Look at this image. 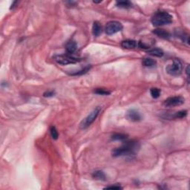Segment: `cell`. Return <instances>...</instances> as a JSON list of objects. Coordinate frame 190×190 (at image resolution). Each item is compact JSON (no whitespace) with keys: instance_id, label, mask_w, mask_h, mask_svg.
Returning <instances> with one entry per match:
<instances>
[{"instance_id":"9","label":"cell","mask_w":190,"mask_h":190,"mask_svg":"<svg viewBox=\"0 0 190 190\" xmlns=\"http://www.w3.org/2000/svg\"><path fill=\"white\" fill-rule=\"evenodd\" d=\"M155 43L153 39H149V40H142L137 43V46L142 49H149Z\"/></svg>"},{"instance_id":"6","label":"cell","mask_w":190,"mask_h":190,"mask_svg":"<svg viewBox=\"0 0 190 190\" xmlns=\"http://www.w3.org/2000/svg\"><path fill=\"white\" fill-rule=\"evenodd\" d=\"M123 25L117 21H111L108 22L106 24V27H105V31H106L107 35H113L116 33L120 32L123 30Z\"/></svg>"},{"instance_id":"26","label":"cell","mask_w":190,"mask_h":190,"mask_svg":"<svg viewBox=\"0 0 190 190\" xmlns=\"http://www.w3.org/2000/svg\"><path fill=\"white\" fill-rule=\"evenodd\" d=\"M186 74H187V76L189 77V66L188 65L187 66V68H186Z\"/></svg>"},{"instance_id":"1","label":"cell","mask_w":190,"mask_h":190,"mask_svg":"<svg viewBox=\"0 0 190 190\" xmlns=\"http://www.w3.org/2000/svg\"><path fill=\"white\" fill-rule=\"evenodd\" d=\"M140 149V144L136 141H125L123 145L119 148L114 149L112 151L113 157H121V156H130L134 155Z\"/></svg>"},{"instance_id":"5","label":"cell","mask_w":190,"mask_h":190,"mask_svg":"<svg viewBox=\"0 0 190 190\" xmlns=\"http://www.w3.org/2000/svg\"><path fill=\"white\" fill-rule=\"evenodd\" d=\"M183 65L181 62L178 59H175L172 63L168 65L166 71L171 76H178L182 73Z\"/></svg>"},{"instance_id":"18","label":"cell","mask_w":190,"mask_h":190,"mask_svg":"<svg viewBox=\"0 0 190 190\" xmlns=\"http://www.w3.org/2000/svg\"><path fill=\"white\" fill-rule=\"evenodd\" d=\"M127 138H128V135H127V134L122 133H116L114 134L112 136V140H113V141H125Z\"/></svg>"},{"instance_id":"20","label":"cell","mask_w":190,"mask_h":190,"mask_svg":"<svg viewBox=\"0 0 190 190\" xmlns=\"http://www.w3.org/2000/svg\"><path fill=\"white\" fill-rule=\"evenodd\" d=\"M94 93L97 94L98 95H103V96H106V95H109L111 94V92L108 90L104 89V88H96V89L94 90Z\"/></svg>"},{"instance_id":"4","label":"cell","mask_w":190,"mask_h":190,"mask_svg":"<svg viewBox=\"0 0 190 190\" xmlns=\"http://www.w3.org/2000/svg\"><path fill=\"white\" fill-rule=\"evenodd\" d=\"M55 62H57L60 65H69V64H74L81 61L80 59L77 58L70 54H62V55H55L53 57Z\"/></svg>"},{"instance_id":"11","label":"cell","mask_w":190,"mask_h":190,"mask_svg":"<svg viewBox=\"0 0 190 190\" xmlns=\"http://www.w3.org/2000/svg\"><path fill=\"white\" fill-rule=\"evenodd\" d=\"M121 46L125 49H134L137 48V42L133 40H125L121 42Z\"/></svg>"},{"instance_id":"10","label":"cell","mask_w":190,"mask_h":190,"mask_svg":"<svg viewBox=\"0 0 190 190\" xmlns=\"http://www.w3.org/2000/svg\"><path fill=\"white\" fill-rule=\"evenodd\" d=\"M65 49L67 51L68 54H73L74 53H75L77 50V42L74 40H70L66 43L65 45Z\"/></svg>"},{"instance_id":"21","label":"cell","mask_w":190,"mask_h":190,"mask_svg":"<svg viewBox=\"0 0 190 190\" xmlns=\"http://www.w3.org/2000/svg\"><path fill=\"white\" fill-rule=\"evenodd\" d=\"M50 133H51V137H52L53 140L58 139L59 134H58V132H57L56 127L53 126V125L50 127Z\"/></svg>"},{"instance_id":"27","label":"cell","mask_w":190,"mask_h":190,"mask_svg":"<svg viewBox=\"0 0 190 190\" xmlns=\"http://www.w3.org/2000/svg\"><path fill=\"white\" fill-rule=\"evenodd\" d=\"M17 2H13V4L11 5V9H12V8H14V7H16V5L17 4Z\"/></svg>"},{"instance_id":"2","label":"cell","mask_w":190,"mask_h":190,"mask_svg":"<svg viewBox=\"0 0 190 190\" xmlns=\"http://www.w3.org/2000/svg\"><path fill=\"white\" fill-rule=\"evenodd\" d=\"M173 17L171 14L166 11H158L152 16V23L153 25L157 27L163 26V25H169L172 23Z\"/></svg>"},{"instance_id":"22","label":"cell","mask_w":190,"mask_h":190,"mask_svg":"<svg viewBox=\"0 0 190 190\" xmlns=\"http://www.w3.org/2000/svg\"><path fill=\"white\" fill-rule=\"evenodd\" d=\"M90 69H91V66H86V67H85L83 69L80 70V71H78L77 72L75 73H71L70 74L71 75H74V76H76V75H82L84 74L87 73L88 71H89Z\"/></svg>"},{"instance_id":"19","label":"cell","mask_w":190,"mask_h":190,"mask_svg":"<svg viewBox=\"0 0 190 190\" xmlns=\"http://www.w3.org/2000/svg\"><path fill=\"white\" fill-rule=\"evenodd\" d=\"M160 93H161V91L158 88H152L150 89L151 95L154 99L158 98L160 96Z\"/></svg>"},{"instance_id":"15","label":"cell","mask_w":190,"mask_h":190,"mask_svg":"<svg viewBox=\"0 0 190 190\" xmlns=\"http://www.w3.org/2000/svg\"><path fill=\"white\" fill-rule=\"evenodd\" d=\"M142 64L145 66V67H153L157 64L156 60H153L152 58H149V57H146L142 61Z\"/></svg>"},{"instance_id":"12","label":"cell","mask_w":190,"mask_h":190,"mask_svg":"<svg viewBox=\"0 0 190 190\" xmlns=\"http://www.w3.org/2000/svg\"><path fill=\"white\" fill-rule=\"evenodd\" d=\"M102 31L103 28L101 24L98 21L94 22L93 26H92V33H93L94 36H97V37L99 36L102 33Z\"/></svg>"},{"instance_id":"23","label":"cell","mask_w":190,"mask_h":190,"mask_svg":"<svg viewBox=\"0 0 190 190\" xmlns=\"http://www.w3.org/2000/svg\"><path fill=\"white\" fill-rule=\"evenodd\" d=\"M186 115H187V111L182 110V111H180V112H177V113H175V114L174 115V117L175 118H184V117H185Z\"/></svg>"},{"instance_id":"16","label":"cell","mask_w":190,"mask_h":190,"mask_svg":"<svg viewBox=\"0 0 190 190\" xmlns=\"http://www.w3.org/2000/svg\"><path fill=\"white\" fill-rule=\"evenodd\" d=\"M92 177H93V178L96 179V180H106V175H105V173L101 170L95 171V172L92 174Z\"/></svg>"},{"instance_id":"7","label":"cell","mask_w":190,"mask_h":190,"mask_svg":"<svg viewBox=\"0 0 190 190\" xmlns=\"http://www.w3.org/2000/svg\"><path fill=\"white\" fill-rule=\"evenodd\" d=\"M185 102L184 97L180 96H175V97H169L164 101L163 105L167 107H174L178 106H181Z\"/></svg>"},{"instance_id":"3","label":"cell","mask_w":190,"mask_h":190,"mask_svg":"<svg viewBox=\"0 0 190 190\" xmlns=\"http://www.w3.org/2000/svg\"><path fill=\"white\" fill-rule=\"evenodd\" d=\"M101 107L97 106L94 109L92 112L90 113L80 123V127L81 129H87L88 127H89L92 123L95 122V120L97 119V117H98L99 112H101Z\"/></svg>"},{"instance_id":"8","label":"cell","mask_w":190,"mask_h":190,"mask_svg":"<svg viewBox=\"0 0 190 190\" xmlns=\"http://www.w3.org/2000/svg\"><path fill=\"white\" fill-rule=\"evenodd\" d=\"M129 120L132 122H139L142 120V115L139 112L135 109H130L126 112L125 115Z\"/></svg>"},{"instance_id":"14","label":"cell","mask_w":190,"mask_h":190,"mask_svg":"<svg viewBox=\"0 0 190 190\" xmlns=\"http://www.w3.org/2000/svg\"><path fill=\"white\" fill-rule=\"evenodd\" d=\"M148 53L149 55L156 57H162L163 56L164 52L162 49H158V48H154V49H149L148 51Z\"/></svg>"},{"instance_id":"25","label":"cell","mask_w":190,"mask_h":190,"mask_svg":"<svg viewBox=\"0 0 190 190\" xmlns=\"http://www.w3.org/2000/svg\"><path fill=\"white\" fill-rule=\"evenodd\" d=\"M55 95V91H53V90H51V91H45V93L43 94V96L45 97H51L53 96H54Z\"/></svg>"},{"instance_id":"17","label":"cell","mask_w":190,"mask_h":190,"mask_svg":"<svg viewBox=\"0 0 190 190\" xmlns=\"http://www.w3.org/2000/svg\"><path fill=\"white\" fill-rule=\"evenodd\" d=\"M116 5L117 7L120 8H130L132 7V3L129 1H120L116 2Z\"/></svg>"},{"instance_id":"13","label":"cell","mask_w":190,"mask_h":190,"mask_svg":"<svg viewBox=\"0 0 190 190\" xmlns=\"http://www.w3.org/2000/svg\"><path fill=\"white\" fill-rule=\"evenodd\" d=\"M153 33L159 37L163 39H169L171 36V34L163 29H155L154 31H153Z\"/></svg>"},{"instance_id":"24","label":"cell","mask_w":190,"mask_h":190,"mask_svg":"<svg viewBox=\"0 0 190 190\" xmlns=\"http://www.w3.org/2000/svg\"><path fill=\"white\" fill-rule=\"evenodd\" d=\"M105 189H123V187L120 186V185H119V184H114V185L112 186H106V188H104Z\"/></svg>"}]
</instances>
